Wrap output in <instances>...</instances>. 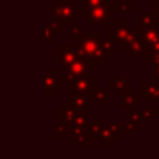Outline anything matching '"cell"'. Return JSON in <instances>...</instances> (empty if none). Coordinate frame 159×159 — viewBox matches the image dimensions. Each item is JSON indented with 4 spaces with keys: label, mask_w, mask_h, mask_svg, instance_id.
I'll return each instance as SVG.
<instances>
[{
    "label": "cell",
    "mask_w": 159,
    "mask_h": 159,
    "mask_svg": "<svg viewBox=\"0 0 159 159\" xmlns=\"http://www.w3.org/2000/svg\"><path fill=\"white\" fill-rule=\"evenodd\" d=\"M105 124H106V127L112 131L113 137H115L116 141H119L121 138V131H120V126H119L117 121H112V120H106L105 121Z\"/></svg>",
    "instance_id": "d4e9b609"
},
{
    "label": "cell",
    "mask_w": 159,
    "mask_h": 159,
    "mask_svg": "<svg viewBox=\"0 0 159 159\" xmlns=\"http://www.w3.org/2000/svg\"><path fill=\"white\" fill-rule=\"evenodd\" d=\"M152 2H159V0H152Z\"/></svg>",
    "instance_id": "e575fe53"
},
{
    "label": "cell",
    "mask_w": 159,
    "mask_h": 159,
    "mask_svg": "<svg viewBox=\"0 0 159 159\" xmlns=\"http://www.w3.org/2000/svg\"><path fill=\"white\" fill-rule=\"evenodd\" d=\"M138 95L144 96L148 103L151 102H159V84L155 81L151 82H140L138 85Z\"/></svg>",
    "instance_id": "9c48e42d"
},
{
    "label": "cell",
    "mask_w": 159,
    "mask_h": 159,
    "mask_svg": "<svg viewBox=\"0 0 159 159\" xmlns=\"http://www.w3.org/2000/svg\"><path fill=\"white\" fill-rule=\"evenodd\" d=\"M152 81H155V82L159 84V64L155 66V71H154V75H152Z\"/></svg>",
    "instance_id": "1f68e13d"
},
{
    "label": "cell",
    "mask_w": 159,
    "mask_h": 159,
    "mask_svg": "<svg viewBox=\"0 0 159 159\" xmlns=\"http://www.w3.org/2000/svg\"><path fill=\"white\" fill-rule=\"evenodd\" d=\"M70 103H71L75 109H85V107H88L89 99H88L87 93L73 92V91H70Z\"/></svg>",
    "instance_id": "2e32d148"
},
{
    "label": "cell",
    "mask_w": 159,
    "mask_h": 159,
    "mask_svg": "<svg viewBox=\"0 0 159 159\" xmlns=\"http://www.w3.org/2000/svg\"><path fill=\"white\" fill-rule=\"evenodd\" d=\"M120 126V131L121 134H137L140 133V123L137 121H133V120H123L119 123Z\"/></svg>",
    "instance_id": "e0dca14e"
},
{
    "label": "cell",
    "mask_w": 159,
    "mask_h": 159,
    "mask_svg": "<svg viewBox=\"0 0 159 159\" xmlns=\"http://www.w3.org/2000/svg\"><path fill=\"white\" fill-rule=\"evenodd\" d=\"M98 48L102 50V53H105L109 59H112L113 56H115V43H113L109 38H105V39L102 38Z\"/></svg>",
    "instance_id": "44dd1931"
},
{
    "label": "cell",
    "mask_w": 159,
    "mask_h": 159,
    "mask_svg": "<svg viewBox=\"0 0 159 159\" xmlns=\"http://www.w3.org/2000/svg\"><path fill=\"white\" fill-rule=\"evenodd\" d=\"M133 10H134V4H133L131 0H129V2H121L119 3V13H133Z\"/></svg>",
    "instance_id": "4316f807"
},
{
    "label": "cell",
    "mask_w": 159,
    "mask_h": 159,
    "mask_svg": "<svg viewBox=\"0 0 159 159\" xmlns=\"http://www.w3.org/2000/svg\"><path fill=\"white\" fill-rule=\"evenodd\" d=\"M103 129H105V121L88 123V135H89V138L91 140H99Z\"/></svg>",
    "instance_id": "ac0fdd59"
},
{
    "label": "cell",
    "mask_w": 159,
    "mask_h": 159,
    "mask_svg": "<svg viewBox=\"0 0 159 159\" xmlns=\"http://www.w3.org/2000/svg\"><path fill=\"white\" fill-rule=\"evenodd\" d=\"M99 141H101L102 147H112L113 144L116 143V140H115V137H113L112 131H110V130L106 127V124H105V129H103V131H102Z\"/></svg>",
    "instance_id": "603a6c76"
},
{
    "label": "cell",
    "mask_w": 159,
    "mask_h": 159,
    "mask_svg": "<svg viewBox=\"0 0 159 159\" xmlns=\"http://www.w3.org/2000/svg\"><path fill=\"white\" fill-rule=\"evenodd\" d=\"M158 113H159L158 107H145V109L140 110L141 121H151Z\"/></svg>",
    "instance_id": "cb8c5ba5"
},
{
    "label": "cell",
    "mask_w": 159,
    "mask_h": 159,
    "mask_svg": "<svg viewBox=\"0 0 159 159\" xmlns=\"http://www.w3.org/2000/svg\"><path fill=\"white\" fill-rule=\"evenodd\" d=\"M137 38H140V27H131V25H127L126 31H124L123 39H121L120 45H119V48L121 49V52H124L126 48Z\"/></svg>",
    "instance_id": "5bb4252c"
},
{
    "label": "cell",
    "mask_w": 159,
    "mask_h": 159,
    "mask_svg": "<svg viewBox=\"0 0 159 159\" xmlns=\"http://www.w3.org/2000/svg\"><path fill=\"white\" fill-rule=\"evenodd\" d=\"M107 89L109 91H113L116 96H123L124 93H129V92H133L131 88L127 87V81L124 77H115L113 81H110L107 84Z\"/></svg>",
    "instance_id": "4fadbf2b"
},
{
    "label": "cell",
    "mask_w": 159,
    "mask_h": 159,
    "mask_svg": "<svg viewBox=\"0 0 159 159\" xmlns=\"http://www.w3.org/2000/svg\"><path fill=\"white\" fill-rule=\"evenodd\" d=\"M82 18L87 20L88 25L93 27V25H107L110 20L115 18V16L106 6H98V7L88 10L82 16Z\"/></svg>",
    "instance_id": "277c9868"
},
{
    "label": "cell",
    "mask_w": 159,
    "mask_h": 159,
    "mask_svg": "<svg viewBox=\"0 0 159 159\" xmlns=\"http://www.w3.org/2000/svg\"><path fill=\"white\" fill-rule=\"evenodd\" d=\"M127 115H129V119L133 121H137L140 123L141 121V115H140V110L138 109H126Z\"/></svg>",
    "instance_id": "f546056e"
},
{
    "label": "cell",
    "mask_w": 159,
    "mask_h": 159,
    "mask_svg": "<svg viewBox=\"0 0 159 159\" xmlns=\"http://www.w3.org/2000/svg\"><path fill=\"white\" fill-rule=\"evenodd\" d=\"M126 27H127V21L124 18H113V24L107 25V38L115 43V46L120 45Z\"/></svg>",
    "instance_id": "ba28073f"
},
{
    "label": "cell",
    "mask_w": 159,
    "mask_h": 159,
    "mask_svg": "<svg viewBox=\"0 0 159 159\" xmlns=\"http://www.w3.org/2000/svg\"><path fill=\"white\" fill-rule=\"evenodd\" d=\"M102 39V34L101 32H95V34H89V32H84L75 38V46L78 49V55L81 59L89 61V63H95L93 60V53L96 52L99 46V42Z\"/></svg>",
    "instance_id": "6da1fadb"
},
{
    "label": "cell",
    "mask_w": 159,
    "mask_h": 159,
    "mask_svg": "<svg viewBox=\"0 0 159 159\" xmlns=\"http://www.w3.org/2000/svg\"><path fill=\"white\" fill-rule=\"evenodd\" d=\"M50 11H52L53 18L59 20L61 24L66 27H71L75 24V17H77V6L73 4V3L67 2V0H52L50 2Z\"/></svg>",
    "instance_id": "7a4b0ae2"
},
{
    "label": "cell",
    "mask_w": 159,
    "mask_h": 159,
    "mask_svg": "<svg viewBox=\"0 0 159 159\" xmlns=\"http://www.w3.org/2000/svg\"><path fill=\"white\" fill-rule=\"evenodd\" d=\"M140 27V25H138ZM140 38L151 48L159 41V25L157 27H140Z\"/></svg>",
    "instance_id": "8fae6325"
},
{
    "label": "cell",
    "mask_w": 159,
    "mask_h": 159,
    "mask_svg": "<svg viewBox=\"0 0 159 159\" xmlns=\"http://www.w3.org/2000/svg\"><path fill=\"white\" fill-rule=\"evenodd\" d=\"M152 13L157 14L159 17V2H154L152 3Z\"/></svg>",
    "instance_id": "d6a6232c"
},
{
    "label": "cell",
    "mask_w": 159,
    "mask_h": 159,
    "mask_svg": "<svg viewBox=\"0 0 159 159\" xmlns=\"http://www.w3.org/2000/svg\"><path fill=\"white\" fill-rule=\"evenodd\" d=\"M107 91L109 89H93L88 93L89 103H105L107 102Z\"/></svg>",
    "instance_id": "d6986e66"
},
{
    "label": "cell",
    "mask_w": 159,
    "mask_h": 159,
    "mask_svg": "<svg viewBox=\"0 0 159 159\" xmlns=\"http://www.w3.org/2000/svg\"><path fill=\"white\" fill-rule=\"evenodd\" d=\"M57 32L45 21V45H56L57 41Z\"/></svg>",
    "instance_id": "7402d4cb"
},
{
    "label": "cell",
    "mask_w": 159,
    "mask_h": 159,
    "mask_svg": "<svg viewBox=\"0 0 159 159\" xmlns=\"http://www.w3.org/2000/svg\"><path fill=\"white\" fill-rule=\"evenodd\" d=\"M148 50H149L148 45H147L141 38H137V39H134V41H133L126 48L124 53H126L127 57H137V56H138V57L145 59Z\"/></svg>",
    "instance_id": "30bf717a"
},
{
    "label": "cell",
    "mask_w": 159,
    "mask_h": 159,
    "mask_svg": "<svg viewBox=\"0 0 159 159\" xmlns=\"http://www.w3.org/2000/svg\"><path fill=\"white\" fill-rule=\"evenodd\" d=\"M74 141L78 144V145L88 147L89 145V143H91V138H89V135H88V133H81V134H80Z\"/></svg>",
    "instance_id": "f1b7e54d"
},
{
    "label": "cell",
    "mask_w": 159,
    "mask_h": 159,
    "mask_svg": "<svg viewBox=\"0 0 159 159\" xmlns=\"http://www.w3.org/2000/svg\"><path fill=\"white\" fill-rule=\"evenodd\" d=\"M121 102H120V107L121 109H140V95L133 92H129V93H124L121 96Z\"/></svg>",
    "instance_id": "9a60e30c"
},
{
    "label": "cell",
    "mask_w": 159,
    "mask_h": 159,
    "mask_svg": "<svg viewBox=\"0 0 159 159\" xmlns=\"http://www.w3.org/2000/svg\"><path fill=\"white\" fill-rule=\"evenodd\" d=\"M70 91L73 92H81V93H89L91 91L95 89L96 78L93 75H87V77H78L71 81H69Z\"/></svg>",
    "instance_id": "52a82bcc"
},
{
    "label": "cell",
    "mask_w": 159,
    "mask_h": 159,
    "mask_svg": "<svg viewBox=\"0 0 159 159\" xmlns=\"http://www.w3.org/2000/svg\"><path fill=\"white\" fill-rule=\"evenodd\" d=\"M159 25V17L154 13H144L140 16V27H157Z\"/></svg>",
    "instance_id": "ffe728a7"
},
{
    "label": "cell",
    "mask_w": 159,
    "mask_h": 159,
    "mask_svg": "<svg viewBox=\"0 0 159 159\" xmlns=\"http://www.w3.org/2000/svg\"><path fill=\"white\" fill-rule=\"evenodd\" d=\"M64 87V78L60 77L56 71L48 70L45 71V93L50 96L57 95V91Z\"/></svg>",
    "instance_id": "8992f818"
},
{
    "label": "cell",
    "mask_w": 159,
    "mask_h": 159,
    "mask_svg": "<svg viewBox=\"0 0 159 159\" xmlns=\"http://www.w3.org/2000/svg\"><path fill=\"white\" fill-rule=\"evenodd\" d=\"M95 66L96 64L89 63V61L78 57L63 70V78L64 81L69 82L78 77H87V75H89L91 70H95Z\"/></svg>",
    "instance_id": "3957f363"
},
{
    "label": "cell",
    "mask_w": 159,
    "mask_h": 159,
    "mask_svg": "<svg viewBox=\"0 0 159 159\" xmlns=\"http://www.w3.org/2000/svg\"><path fill=\"white\" fill-rule=\"evenodd\" d=\"M78 49L75 45H60L57 46V60H56V69L63 71L70 63L78 59Z\"/></svg>",
    "instance_id": "5b68a950"
},
{
    "label": "cell",
    "mask_w": 159,
    "mask_h": 159,
    "mask_svg": "<svg viewBox=\"0 0 159 159\" xmlns=\"http://www.w3.org/2000/svg\"><path fill=\"white\" fill-rule=\"evenodd\" d=\"M57 121H64V123L71 124L77 116V109L73 106L70 102H64V105L57 109Z\"/></svg>",
    "instance_id": "7c38bea8"
},
{
    "label": "cell",
    "mask_w": 159,
    "mask_h": 159,
    "mask_svg": "<svg viewBox=\"0 0 159 159\" xmlns=\"http://www.w3.org/2000/svg\"><path fill=\"white\" fill-rule=\"evenodd\" d=\"M81 32H82V28L80 27V25L74 24V25H71V27H70V36H73V38H77Z\"/></svg>",
    "instance_id": "4dcf8cb0"
},
{
    "label": "cell",
    "mask_w": 159,
    "mask_h": 159,
    "mask_svg": "<svg viewBox=\"0 0 159 159\" xmlns=\"http://www.w3.org/2000/svg\"><path fill=\"white\" fill-rule=\"evenodd\" d=\"M67 2H70V3H73V4L77 6V0H67Z\"/></svg>",
    "instance_id": "836d02e7"
},
{
    "label": "cell",
    "mask_w": 159,
    "mask_h": 159,
    "mask_svg": "<svg viewBox=\"0 0 159 159\" xmlns=\"http://www.w3.org/2000/svg\"><path fill=\"white\" fill-rule=\"evenodd\" d=\"M145 63L158 66L159 64V49H157V50L149 49L148 50V53H147V56H145Z\"/></svg>",
    "instance_id": "484cf974"
},
{
    "label": "cell",
    "mask_w": 159,
    "mask_h": 159,
    "mask_svg": "<svg viewBox=\"0 0 159 159\" xmlns=\"http://www.w3.org/2000/svg\"><path fill=\"white\" fill-rule=\"evenodd\" d=\"M45 21L48 22V24L50 25V27L53 28V30L56 31V32H63V30H64V25L61 24L60 21H59V20H56V18H53V17H50V18H46L45 20Z\"/></svg>",
    "instance_id": "83f0119b"
}]
</instances>
